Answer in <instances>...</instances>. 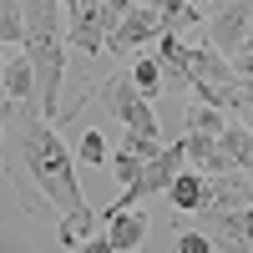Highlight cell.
Here are the masks:
<instances>
[{
    "label": "cell",
    "instance_id": "obj_1",
    "mask_svg": "<svg viewBox=\"0 0 253 253\" xmlns=\"http://www.w3.org/2000/svg\"><path fill=\"white\" fill-rule=\"evenodd\" d=\"M0 167H5V182L26 218L56 223L86 208L71 147L36 112V101H0Z\"/></svg>",
    "mask_w": 253,
    "mask_h": 253
},
{
    "label": "cell",
    "instance_id": "obj_2",
    "mask_svg": "<svg viewBox=\"0 0 253 253\" xmlns=\"http://www.w3.org/2000/svg\"><path fill=\"white\" fill-rule=\"evenodd\" d=\"M187 66H193V101L218 112H248L253 107V81L233 71V61L213 51L208 41H187Z\"/></svg>",
    "mask_w": 253,
    "mask_h": 253
},
{
    "label": "cell",
    "instance_id": "obj_3",
    "mask_svg": "<svg viewBox=\"0 0 253 253\" xmlns=\"http://www.w3.org/2000/svg\"><path fill=\"white\" fill-rule=\"evenodd\" d=\"M137 0H81L76 15L66 20V46L76 56H96L107 51V36L126 20V10H132Z\"/></svg>",
    "mask_w": 253,
    "mask_h": 253
},
{
    "label": "cell",
    "instance_id": "obj_4",
    "mask_svg": "<svg viewBox=\"0 0 253 253\" xmlns=\"http://www.w3.org/2000/svg\"><path fill=\"white\" fill-rule=\"evenodd\" d=\"M96 101H101V112L117 117L126 132H142V137H162L157 132V117H152V101H147L137 91V81H132V66H122L112 71L107 81H96Z\"/></svg>",
    "mask_w": 253,
    "mask_h": 253
},
{
    "label": "cell",
    "instance_id": "obj_5",
    "mask_svg": "<svg viewBox=\"0 0 253 253\" xmlns=\"http://www.w3.org/2000/svg\"><path fill=\"white\" fill-rule=\"evenodd\" d=\"M253 36V0H213L203 10V41L223 56H233Z\"/></svg>",
    "mask_w": 253,
    "mask_h": 253
},
{
    "label": "cell",
    "instance_id": "obj_6",
    "mask_svg": "<svg viewBox=\"0 0 253 253\" xmlns=\"http://www.w3.org/2000/svg\"><path fill=\"white\" fill-rule=\"evenodd\" d=\"M157 36H167V15H162L157 5H132L126 20L107 36V51H112L117 61H132L147 41H157Z\"/></svg>",
    "mask_w": 253,
    "mask_h": 253
},
{
    "label": "cell",
    "instance_id": "obj_7",
    "mask_svg": "<svg viewBox=\"0 0 253 253\" xmlns=\"http://www.w3.org/2000/svg\"><path fill=\"white\" fill-rule=\"evenodd\" d=\"M203 228L198 233L213 238L223 253H253V208H233V213H198Z\"/></svg>",
    "mask_w": 253,
    "mask_h": 253
},
{
    "label": "cell",
    "instance_id": "obj_8",
    "mask_svg": "<svg viewBox=\"0 0 253 253\" xmlns=\"http://www.w3.org/2000/svg\"><path fill=\"white\" fill-rule=\"evenodd\" d=\"M233 208H253V172L203 177V213H233Z\"/></svg>",
    "mask_w": 253,
    "mask_h": 253
},
{
    "label": "cell",
    "instance_id": "obj_9",
    "mask_svg": "<svg viewBox=\"0 0 253 253\" xmlns=\"http://www.w3.org/2000/svg\"><path fill=\"white\" fill-rule=\"evenodd\" d=\"M147 233H152V223H147L142 208L107 218V243H112V253H137V248L147 243Z\"/></svg>",
    "mask_w": 253,
    "mask_h": 253
},
{
    "label": "cell",
    "instance_id": "obj_10",
    "mask_svg": "<svg viewBox=\"0 0 253 253\" xmlns=\"http://www.w3.org/2000/svg\"><path fill=\"white\" fill-rule=\"evenodd\" d=\"M182 152H187V167L203 177H223V172H233V162L223 157V147L218 137H182Z\"/></svg>",
    "mask_w": 253,
    "mask_h": 253
},
{
    "label": "cell",
    "instance_id": "obj_11",
    "mask_svg": "<svg viewBox=\"0 0 253 253\" xmlns=\"http://www.w3.org/2000/svg\"><path fill=\"white\" fill-rule=\"evenodd\" d=\"M0 86H5V101H36V71L26 51L5 56V66H0Z\"/></svg>",
    "mask_w": 253,
    "mask_h": 253
},
{
    "label": "cell",
    "instance_id": "obj_12",
    "mask_svg": "<svg viewBox=\"0 0 253 253\" xmlns=\"http://www.w3.org/2000/svg\"><path fill=\"white\" fill-rule=\"evenodd\" d=\"M167 208H172V213L198 218V213H203V172L182 167V172L172 177V187H167Z\"/></svg>",
    "mask_w": 253,
    "mask_h": 253
},
{
    "label": "cell",
    "instance_id": "obj_13",
    "mask_svg": "<svg viewBox=\"0 0 253 253\" xmlns=\"http://www.w3.org/2000/svg\"><path fill=\"white\" fill-rule=\"evenodd\" d=\"M218 147L233 162V172H253V132H248V122H228L218 132Z\"/></svg>",
    "mask_w": 253,
    "mask_h": 253
},
{
    "label": "cell",
    "instance_id": "obj_14",
    "mask_svg": "<svg viewBox=\"0 0 253 253\" xmlns=\"http://www.w3.org/2000/svg\"><path fill=\"white\" fill-rule=\"evenodd\" d=\"M223 126H228V112L203 107V101H187V132L182 137H218Z\"/></svg>",
    "mask_w": 253,
    "mask_h": 253
},
{
    "label": "cell",
    "instance_id": "obj_15",
    "mask_svg": "<svg viewBox=\"0 0 253 253\" xmlns=\"http://www.w3.org/2000/svg\"><path fill=\"white\" fill-rule=\"evenodd\" d=\"M96 223H101V218L91 213V203H86V208H76V213H66V218L56 223V238L66 243V248H76V243H86V238H91V228H96Z\"/></svg>",
    "mask_w": 253,
    "mask_h": 253
},
{
    "label": "cell",
    "instance_id": "obj_16",
    "mask_svg": "<svg viewBox=\"0 0 253 253\" xmlns=\"http://www.w3.org/2000/svg\"><path fill=\"white\" fill-rule=\"evenodd\" d=\"M26 51V15H20V0H0V51Z\"/></svg>",
    "mask_w": 253,
    "mask_h": 253
},
{
    "label": "cell",
    "instance_id": "obj_17",
    "mask_svg": "<svg viewBox=\"0 0 253 253\" xmlns=\"http://www.w3.org/2000/svg\"><path fill=\"white\" fill-rule=\"evenodd\" d=\"M71 157H76V167H101V162H112V147H107V137L91 126V132H81V137H76Z\"/></svg>",
    "mask_w": 253,
    "mask_h": 253
},
{
    "label": "cell",
    "instance_id": "obj_18",
    "mask_svg": "<svg viewBox=\"0 0 253 253\" xmlns=\"http://www.w3.org/2000/svg\"><path fill=\"white\" fill-rule=\"evenodd\" d=\"M132 81H137V91L147 101L162 96V66H157V56H132Z\"/></svg>",
    "mask_w": 253,
    "mask_h": 253
},
{
    "label": "cell",
    "instance_id": "obj_19",
    "mask_svg": "<svg viewBox=\"0 0 253 253\" xmlns=\"http://www.w3.org/2000/svg\"><path fill=\"white\" fill-rule=\"evenodd\" d=\"M112 172H117V182H122V193H132V187H142V172H147V162H137L132 152H112Z\"/></svg>",
    "mask_w": 253,
    "mask_h": 253
},
{
    "label": "cell",
    "instance_id": "obj_20",
    "mask_svg": "<svg viewBox=\"0 0 253 253\" xmlns=\"http://www.w3.org/2000/svg\"><path fill=\"white\" fill-rule=\"evenodd\" d=\"M122 152H132L137 162H152V157H162V137H142V132H122Z\"/></svg>",
    "mask_w": 253,
    "mask_h": 253
},
{
    "label": "cell",
    "instance_id": "obj_21",
    "mask_svg": "<svg viewBox=\"0 0 253 253\" xmlns=\"http://www.w3.org/2000/svg\"><path fill=\"white\" fill-rule=\"evenodd\" d=\"M172 253H218V248H213V238H208V233H198V228H182L177 243H172Z\"/></svg>",
    "mask_w": 253,
    "mask_h": 253
},
{
    "label": "cell",
    "instance_id": "obj_22",
    "mask_svg": "<svg viewBox=\"0 0 253 253\" xmlns=\"http://www.w3.org/2000/svg\"><path fill=\"white\" fill-rule=\"evenodd\" d=\"M228 61H233V71H238L243 81H253V36H248V41H243V46L228 56Z\"/></svg>",
    "mask_w": 253,
    "mask_h": 253
},
{
    "label": "cell",
    "instance_id": "obj_23",
    "mask_svg": "<svg viewBox=\"0 0 253 253\" xmlns=\"http://www.w3.org/2000/svg\"><path fill=\"white\" fill-rule=\"evenodd\" d=\"M71 253H112V243H107V233H91L86 243H76Z\"/></svg>",
    "mask_w": 253,
    "mask_h": 253
},
{
    "label": "cell",
    "instance_id": "obj_24",
    "mask_svg": "<svg viewBox=\"0 0 253 253\" xmlns=\"http://www.w3.org/2000/svg\"><path fill=\"white\" fill-rule=\"evenodd\" d=\"M152 5H157V10H162V15H167V20H172V15H177V10H187V5H193V0H152Z\"/></svg>",
    "mask_w": 253,
    "mask_h": 253
},
{
    "label": "cell",
    "instance_id": "obj_25",
    "mask_svg": "<svg viewBox=\"0 0 253 253\" xmlns=\"http://www.w3.org/2000/svg\"><path fill=\"white\" fill-rule=\"evenodd\" d=\"M76 5H81V0H61V10H66V20L76 15Z\"/></svg>",
    "mask_w": 253,
    "mask_h": 253
},
{
    "label": "cell",
    "instance_id": "obj_26",
    "mask_svg": "<svg viewBox=\"0 0 253 253\" xmlns=\"http://www.w3.org/2000/svg\"><path fill=\"white\" fill-rule=\"evenodd\" d=\"M243 122H248V132H253V107H248V112H243Z\"/></svg>",
    "mask_w": 253,
    "mask_h": 253
}]
</instances>
